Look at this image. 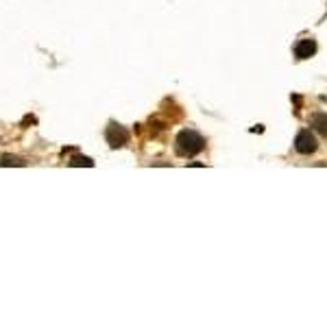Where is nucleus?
Returning <instances> with one entry per match:
<instances>
[{"mask_svg": "<svg viewBox=\"0 0 327 327\" xmlns=\"http://www.w3.org/2000/svg\"><path fill=\"white\" fill-rule=\"evenodd\" d=\"M174 149H177V155L181 157H194L199 155V153L205 149V140L196 133V131H181L177 135V140H174Z\"/></svg>", "mask_w": 327, "mask_h": 327, "instance_id": "nucleus-1", "label": "nucleus"}, {"mask_svg": "<svg viewBox=\"0 0 327 327\" xmlns=\"http://www.w3.org/2000/svg\"><path fill=\"white\" fill-rule=\"evenodd\" d=\"M105 140H107V144L112 149H120V147H125V144L129 142V131L125 127L116 125V122H109V127L105 131Z\"/></svg>", "mask_w": 327, "mask_h": 327, "instance_id": "nucleus-2", "label": "nucleus"}, {"mask_svg": "<svg viewBox=\"0 0 327 327\" xmlns=\"http://www.w3.org/2000/svg\"><path fill=\"white\" fill-rule=\"evenodd\" d=\"M316 137L310 133L308 129H303V131H299L297 133V137H295V149H297V153H301V155H310V153H314L316 151Z\"/></svg>", "mask_w": 327, "mask_h": 327, "instance_id": "nucleus-3", "label": "nucleus"}, {"mask_svg": "<svg viewBox=\"0 0 327 327\" xmlns=\"http://www.w3.org/2000/svg\"><path fill=\"white\" fill-rule=\"evenodd\" d=\"M316 53V42L314 40H301L295 46V57L297 59H310Z\"/></svg>", "mask_w": 327, "mask_h": 327, "instance_id": "nucleus-4", "label": "nucleus"}, {"mask_svg": "<svg viewBox=\"0 0 327 327\" xmlns=\"http://www.w3.org/2000/svg\"><path fill=\"white\" fill-rule=\"evenodd\" d=\"M312 127H314L323 137H327V114H316L312 118Z\"/></svg>", "mask_w": 327, "mask_h": 327, "instance_id": "nucleus-5", "label": "nucleus"}, {"mask_svg": "<svg viewBox=\"0 0 327 327\" xmlns=\"http://www.w3.org/2000/svg\"><path fill=\"white\" fill-rule=\"evenodd\" d=\"M0 166H5V168H9V166H26V162L18 155H9V153H5L3 157H0Z\"/></svg>", "mask_w": 327, "mask_h": 327, "instance_id": "nucleus-6", "label": "nucleus"}, {"mask_svg": "<svg viewBox=\"0 0 327 327\" xmlns=\"http://www.w3.org/2000/svg\"><path fill=\"white\" fill-rule=\"evenodd\" d=\"M70 166H75V168H77V166H87V168H92V166H94V162H92L90 157H83V155H75V157L70 159Z\"/></svg>", "mask_w": 327, "mask_h": 327, "instance_id": "nucleus-7", "label": "nucleus"}, {"mask_svg": "<svg viewBox=\"0 0 327 327\" xmlns=\"http://www.w3.org/2000/svg\"><path fill=\"white\" fill-rule=\"evenodd\" d=\"M28 122H31V125L35 122V118H33V116H26V118H24V125H28Z\"/></svg>", "mask_w": 327, "mask_h": 327, "instance_id": "nucleus-8", "label": "nucleus"}]
</instances>
